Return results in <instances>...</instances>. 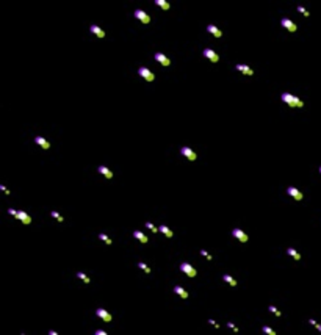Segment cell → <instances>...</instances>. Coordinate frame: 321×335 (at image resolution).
<instances>
[{
  "label": "cell",
  "instance_id": "obj_25",
  "mask_svg": "<svg viewBox=\"0 0 321 335\" xmlns=\"http://www.w3.org/2000/svg\"><path fill=\"white\" fill-rule=\"evenodd\" d=\"M138 268H141V269L146 272V274H150V268H149V266L146 265V263H143V262H138Z\"/></svg>",
  "mask_w": 321,
  "mask_h": 335
},
{
  "label": "cell",
  "instance_id": "obj_27",
  "mask_svg": "<svg viewBox=\"0 0 321 335\" xmlns=\"http://www.w3.org/2000/svg\"><path fill=\"white\" fill-rule=\"evenodd\" d=\"M50 215H52V216L55 218V219L58 221V222H63V221H64V218H63V216L58 213V211H50Z\"/></svg>",
  "mask_w": 321,
  "mask_h": 335
},
{
  "label": "cell",
  "instance_id": "obj_5",
  "mask_svg": "<svg viewBox=\"0 0 321 335\" xmlns=\"http://www.w3.org/2000/svg\"><path fill=\"white\" fill-rule=\"evenodd\" d=\"M281 24H282V27H285L288 31H291V33H295L296 30H298V27H296V24L295 22H291L290 19H287V17H284L282 20H281Z\"/></svg>",
  "mask_w": 321,
  "mask_h": 335
},
{
  "label": "cell",
  "instance_id": "obj_18",
  "mask_svg": "<svg viewBox=\"0 0 321 335\" xmlns=\"http://www.w3.org/2000/svg\"><path fill=\"white\" fill-rule=\"evenodd\" d=\"M174 293H177V295H179L180 298H183V299H188V293H186L180 285H176V287H174Z\"/></svg>",
  "mask_w": 321,
  "mask_h": 335
},
{
  "label": "cell",
  "instance_id": "obj_26",
  "mask_svg": "<svg viewBox=\"0 0 321 335\" xmlns=\"http://www.w3.org/2000/svg\"><path fill=\"white\" fill-rule=\"evenodd\" d=\"M99 238H100V240H102L103 243H105V244H111V243H113V241H111V238H110L108 235H105V234H100V235H99Z\"/></svg>",
  "mask_w": 321,
  "mask_h": 335
},
{
  "label": "cell",
  "instance_id": "obj_30",
  "mask_svg": "<svg viewBox=\"0 0 321 335\" xmlns=\"http://www.w3.org/2000/svg\"><path fill=\"white\" fill-rule=\"evenodd\" d=\"M298 11H299V13H301V14L307 16V17H309V16H310V13H309V11H307V10L304 8V6H298Z\"/></svg>",
  "mask_w": 321,
  "mask_h": 335
},
{
  "label": "cell",
  "instance_id": "obj_16",
  "mask_svg": "<svg viewBox=\"0 0 321 335\" xmlns=\"http://www.w3.org/2000/svg\"><path fill=\"white\" fill-rule=\"evenodd\" d=\"M34 143H36V144H39L43 149H49V147H50V143H47V141L43 138V136H36V138H34Z\"/></svg>",
  "mask_w": 321,
  "mask_h": 335
},
{
  "label": "cell",
  "instance_id": "obj_11",
  "mask_svg": "<svg viewBox=\"0 0 321 335\" xmlns=\"http://www.w3.org/2000/svg\"><path fill=\"white\" fill-rule=\"evenodd\" d=\"M153 57H155V60L158 61L160 64H163V66H169V64H171L169 58L166 57V55H163V53H155V55H153Z\"/></svg>",
  "mask_w": 321,
  "mask_h": 335
},
{
  "label": "cell",
  "instance_id": "obj_1",
  "mask_svg": "<svg viewBox=\"0 0 321 335\" xmlns=\"http://www.w3.org/2000/svg\"><path fill=\"white\" fill-rule=\"evenodd\" d=\"M281 99H282L287 105H290V107H296V108H302V107H304V102L299 99V97H296V96H293V94L284 93V94L281 96Z\"/></svg>",
  "mask_w": 321,
  "mask_h": 335
},
{
  "label": "cell",
  "instance_id": "obj_6",
  "mask_svg": "<svg viewBox=\"0 0 321 335\" xmlns=\"http://www.w3.org/2000/svg\"><path fill=\"white\" fill-rule=\"evenodd\" d=\"M202 55H204L205 58H208L210 61H213V63H218V61H219V57L216 55V52L212 50V49H205L204 52H202Z\"/></svg>",
  "mask_w": 321,
  "mask_h": 335
},
{
  "label": "cell",
  "instance_id": "obj_10",
  "mask_svg": "<svg viewBox=\"0 0 321 335\" xmlns=\"http://www.w3.org/2000/svg\"><path fill=\"white\" fill-rule=\"evenodd\" d=\"M96 315L99 316V318H102L103 321H107V323H108V321H111V315H110L105 309H97L96 310Z\"/></svg>",
  "mask_w": 321,
  "mask_h": 335
},
{
  "label": "cell",
  "instance_id": "obj_31",
  "mask_svg": "<svg viewBox=\"0 0 321 335\" xmlns=\"http://www.w3.org/2000/svg\"><path fill=\"white\" fill-rule=\"evenodd\" d=\"M268 309H269V312H273V313H276V315H277V316H281V312H279V310L276 309V307H274V305H269V307H268Z\"/></svg>",
  "mask_w": 321,
  "mask_h": 335
},
{
  "label": "cell",
  "instance_id": "obj_39",
  "mask_svg": "<svg viewBox=\"0 0 321 335\" xmlns=\"http://www.w3.org/2000/svg\"><path fill=\"white\" fill-rule=\"evenodd\" d=\"M315 327H317V329H318V331H320V332H321V324H317V326H315Z\"/></svg>",
  "mask_w": 321,
  "mask_h": 335
},
{
  "label": "cell",
  "instance_id": "obj_34",
  "mask_svg": "<svg viewBox=\"0 0 321 335\" xmlns=\"http://www.w3.org/2000/svg\"><path fill=\"white\" fill-rule=\"evenodd\" d=\"M8 213H10V215H13L14 218H17V213H19V211H17V210H13V208H10V210H8Z\"/></svg>",
  "mask_w": 321,
  "mask_h": 335
},
{
  "label": "cell",
  "instance_id": "obj_20",
  "mask_svg": "<svg viewBox=\"0 0 321 335\" xmlns=\"http://www.w3.org/2000/svg\"><path fill=\"white\" fill-rule=\"evenodd\" d=\"M158 229H160V232H162V234H165V235H166V237H168V238H171V237H172V232H171V229L168 227V225H165V224H162V225H160V227H158Z\"/></svg>",
  "mask_w": 321,
  "mask_h": 335
},
{
  "label": "cell",
  "instance_id": "obj_13",
  "mask_svg": "<svg viewBox=\"0 0 321 335\" xmlns=\"http://www.w3.org/2000/svg\"><path fill=\"white\" fill-rule=\"evenodd\" d=\"M17 219H20L24 224H30L31 222V218L25 213V211H22V210H19V213H17Z\"/></svg>",
  "mask_w": 321,
  "mask_h": 335
},
{
  "label": "cell",
  "instance_id": "obj_37",
  "mask_svg": "<svg viewBox=\"0 0 321 335\" xmlns=\"http://www.w3.org/2000/svg\"><path fill=\"white\" fill-rule=\"evenodd\" d=\"M49 334H50V335H58L57 331H49Z\"/></svg>",
  "mask_w": 321,
  "mask_h": 335
},
{
  "label": "cell",
  "instance_id": "obj_38",
  "mask_svg": "<svg viewBox=\"0 0 321 335\" xmlns=\"http://www.w3.org/2000/svg\"><path fill=\"white\" fill-rule=\"evenodd\" d=\"M309 323L313 324V326H317V321H315V319H309Z\"/></svg>",
  "mask_w": 321,
  "mask_h": 335
},
{
  "label": "cell",
  "instance_id": "obj_36",
  "mask_svg": "<svg viewBox=\"0 0 321 335\" xmlns=\"http://www.w3.org/2000/svg\"><path fill=\"white\" fill-rule=\"evenodd\" d=\"M0 190H2V191H3V193H5V194H10V191H8V190H6V188H5L3 185H0Z\"/></svg>",
  "mask_w": 321,
  "mask_h": 335
},
{
  "label": "cell",
  "instance_id": "obj_9",
  "mask_svg": "<svg viewBox=\"0 0 321 335\" xmlns=\"http://www.w3.org/2000/svg\"><path fill=\"white\" fill-rule=\"evenodd\" d=\"M232 235H233L235 238H238V240L243 241V243H246V241H248V235H246L243 230H240V229H233V230H232Z\"/></svg>",
  "mask_w": 321,
  "mask_h": 335
},
{
  "label": "cell",
  "instance_id": "obj_7",
  "mask_svg": "<svg viewBox=\"0 0 321 335\" xmlns=\"http://www.w3.org/2000/svg\"><path fill=\"white\" fill-rule=\"evenodd\" d=\"M287 193H288L291 197H295L296 201H302V193H301V191H299L298 188H295V187H288Z\"/></svg>",
  "mask_w": 321,
  "mask_h": 335
},
{
  "label": "cell",
  "instance_id": "obj_3",
  "mask_svg": "<svg viewBox=\"0 0 321 335\" xmlns=\"http://www.w3.org/2000/svg\"><path fill=\"white\" fill-rule=\"evenodd\" d=\"M135 17H136L138 20H141L143 24H149V22H150L149 14H147L146 11H143V10H136V11H135Z\"/></svg>",
  "mask_w": 321,
  "mask_h": 335
},
{
  "label": "cell",
  "instance_id": "obj_24",
  "mask_svg": "<svg viewBox=\"0 0 321 335\" xmlns=\"http://www.w3.org/2000/svg\"><path fill=\"white\" fill-rule=\"evenodd\" d=\"M77 277H79V279H82V280H83V282H85V284H89V282H91V280H89V277H88V276L85 274V272H82V271H79V272H77Z\"/></svg>",
  "mask_w": 321,
  "mask_h": 335
},
{
  "label": "cell",
  "instance_id": "obj_22",
  "mask_svg": "<svg viewBox=\"0 0 321 335\" xmlns=\"http://www.w3.org/2000/svg\"><path fill=\"white\" fill-rule=\"evenodd\" d=\"M155 5H158L160 8H163V10H169V3L166 2V0H155Z\"/></svg>",
  "mask_w": 321,
  "mask_h": 335
},
{
  "label": "cell",
  "instance_id": "obj_28",
  "mask_svg": "<svg viewBox=\"0 0 321 335\" xmlns=\"http://www.w3.org/2000/svg\"><path fill=\"white\" fill-rule=\"evenodd\" d=\"M262 331L265 332V334H268V335H276V331H273L271 327H268V326H263L262 327Z\"/></svg>",
  "mask_w": 321,
  "mask_h": 335
},
{
  "label": "cell",
  "instance_id": "obj_40",
  "mask_svg": "<svg viewBox=\"0 0 321 335\" xmlns=\"http://www.w3.org/2000/svg\"><path fill=\"white\" fill-rule=\"evenodd\" d=\"M320 172H321V166H320Z\"/></svg>",
  "mask_w": 321,
  "mask_h": 335
},
{
  "label": "cell",
  "instance_id": "obj_17",
  "mask_svg": "<svg viewBox=\"0 0 321 335\" xmlns=\"http://www.w3.org/2000/svg\"><path fill=\"white\" fill-rule=\"evenodd\" d=\"M133 237L136 238L138 241H141L143 244L147 243V237H146V235L143 234V232H139V230H135V232H133Z\"/></svg>",
  "mask_w": 321,
  "mask_h": 335
},
{
  "label": "cell",
  "instance_id": "obj_19",
  "mask_svg": "<svg viewBox=\"0 0 321 335\" xmlns=\"http://www.w3.org/2000/svg\"><path fill=\"white\" fill-rule=\"evenodd\" d=\"M99 172H100L102 175H105L107 179H111V177H113V172H111L108 168H105V166H99Z\"/></svg>",
  "mask_w": 321,
  "mask_h": 335
},
{
  "label": "cell",
  "instance_id": "obj_2",
  "mask_svg": "<svg viewBox=\"0 0 321 335\" xmlns=\"http://www.w3.org/2000/svg\"><path fill=\"white\" fill-rule=\"evenodd\" d=\"M138 74L141 75V77L146 80V81H153V78H155V75H153L147 67H139L138 69Z\"/></svg>",
  "mask_w": 321,
  "mask_h": 335
},
{
  "label": "cell",
  "instance_id": "obj_33",
  "mask_svg": "<svg viewBox=\"0 0 321 335\" xmlns=\"http://www.w3.org/2000/svg\"><path fill=\"white\" fill-rule=\"evenodd\" d=\"M227 326H229V327H230V329H232L233 332H238V327H236L233 323H227Z\"/></svg>",
  "mask_w": 321,
  "mask_h": 335
},
{
  "label": "cell",
  "instance_id": "obj_32",
  "mask_svg": "<svg viewBox=\"0 0 321 335\" xmlns=\"http://www.w3.org/2000/svg\"><path fill=\"white\" fill-rule=\"evenodd\" d=\"M201 254L204 255V257L207 258V260H212V255H208V252H207L205 249H201Z\"/></svg>",
  "mask_w": 321,
  "mask_h": 335
},
{
  "label": "cell",
  "instance_id": "obj_12",
  "mask_svg": "<svg viewBox=\"0 0 321 335\" xmlns=\"http://www.w3.org/2000/svg\"><path fill=\"white\" fill-rule=\"evenodd\" d=\"M236 71L243 72L245 75H254V71L251 69L249 66H246V64H236Z\"/></svg>",
  "mask_w": 321,
  "mask_h": 335
},
{
  "label": "cell",
  "instance_id": "obj_21",
  "mask_svg": "<svg viewBox=\"0 0 321 335\" xmlns=\"http://www.w3.org/2000/svg\"><path fill=\"white\" fill-rule=\"evenodd\" d=\"M287 254L291 255L293 258H295V260H301V255H299V252H298L296 249H293V248H288V249H287Z\"/></svg>",
  "mask_w": 321,
  "mask_h": 335
},
{
  "label": "cell",
  "instance_id": "obj_29",
  "mask_svg": "<svg viewBox=\"0 0 321 335\" xmlns=\"http://www.w3.org/2000/svg\"><path fill=\"white\" fill-rule=\"evenodd\" d=\"M146 227L150 229V232H153V234H157V232H160V229H157L155 225L152 224V222H146Z\"/></svg>",
  "mask_w": 321,
  "mask_h": 335
},
{
  "label": "cell",
  "instance_id": "obj_35",
  "mask_svg": "<svg viewBox=\"0 0 321 335\" xmlns=\"http://www.w3.org/2000/svg\"><path fill=\"white\" fill-rule=\"evenodd\" d=\"M96 335H107V331H96Z\"/></svg>",
  "mask_w": 321,
  "mask_h": 335
},
{
  "label": "cell",
  "instance_id": "obj_15",
  "mask_svg": "<svg viewBox=\"0 0 321 335\" xmlns=\"http://www.w3.org/2000/svg\"><path fill=\"white\" fill-rule=\"evenodd\" d=\"M207 30H208V33H212L215 38H221V36H222L221 30H218V27H215V25H208V27H207Z\"/></svg>",
  "mask_w": 321,
  "mask_h": 335
},
{
  "label": "cell",
  "instance_id": "obj_23",
  "mask_svg": "<svg viewBox=\"0 0 321 335\" xmlns=\"http://www.w3.org/2000/svg\"><path fill=\"white\" fill-rule=\"evenodd\" d=\"M224 280L229 284V285H232V287H236V280L232 277V276H229V274H224Z\"/></svg>",
  "mask_w": 321,
  "mask_h": 335
},
{
  "label": "cell",
  "instance_id": "obj_4",
  "mask_svg": "<svg viewBox=\"0 0 321 335\" xmlns=\"http://www.w3.org/2000/svg\"><path fill=\"white\" fill-rule=\"evenodd\" d=\"M180 269H182L188 277H194V276H196V269H194L190 263H182V265H180Z\"/></svg>",
  "mask_w": 321,
  "mask_h": 335
},
{
  "label": "cell",
  "instance_id": "obj_8",
  "mask_svg": "<svg viewBox=\"0 0 321 335\" xmlns=\"http://www.w3.org/2000/svg\"><path fill=\"white\" fill-rule=\"evenodd\" d=\"M180 152H182V155H185L186 158H188V160H191V161H194V160H196V157H198L196 154H194V150H191L190 147H186V146L182 147V150H180Z\"/></svg>",
  "mask_w": 321,
  "mask_h": 335
},
{
  "label": "cell",
  "instance_id": "obj_14",
  "mask_svg": "<svg viewBox=\"0 0 321 335\" xmlns=\"http://www.w3.org/2000/svg\"><path fill=\"white\" fill-rule=\"evenodd\" d=\"M89 30H91V33H93V35H96L97 38H103V36H105V31H103L100 27H97V25H91V28H89Z\"/></svg>",
  "mask_w": 321,
  "mask_h": 335
}]
</instances>
